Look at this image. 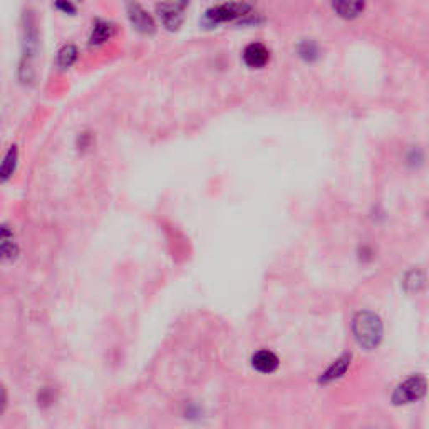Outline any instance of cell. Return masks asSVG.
<instances>
[{
  "label": "cell",
  "instance_id": "obj_1",
  "mask_svg": "<svg viewBox=\"0 0 429 429\" xmlns=\"http://www.w3.org/2000/svg\"><path fill=\"white\" fill-rule=\"evenodd\" d=\"M352 334L360 347L372 351L381 344L384 329H382V322L378 314L371 312V310H360L352 318Z\"/></svg>",
  "mask_w": 429,
  "mask_h": 429
},
{
  "label": "cell",
  "instance_id": "obj_2",
  "mask_svg": "<svg viewBox=\"0 0 429 429\" xmlns=\"http://www.w3.org/2000/svg\"><path fill=\"white\" fill-rule=\"evenodd\" d=\"M426 389L428 381L424 375H411L396 387L393 393V402L397 406L411 404V402L419 401L426 394Z\"/></svg>",
  "mask_w": 429,
  "mask_h": 429
},
{
  "label": "cell",
  "instance_id": "obj_3",
  "mask_svg": "<svg viewBox=\"0 0 429 429\" xmlns=\"http://www.w3.org/2000/svg\"><path fill=\"white\" fill-rule=\"evenodd\" d=\"M253 15V7L250 3H222V5L211 7L207 10V19L211 24H218V22L235 21V19H244Z\"/></svg>",
  "mask_w": 429,
  "mask_h": 429
},
{
  "label": "cell",
  "instance_id": "obj_4",
  "mask_svg": "<svg viewBox=\"0 0 429 429\" xmlns=\"http://www.w3.org/2000/svg\"><path fill=\"white\" fill-rule=\"evenodd\" d=\"M186 3H159L156 7L159 19L168 29H178L183 22Z\"/></svg>",
  "mask_w": 429,
  "mask_h": 429
},
{
  "label": "cell",
  "instance_id": "obj_5",
  "mask_svg": "<svg viewBox=\"0 0 429 429\" xmlns=\"http://www.w3.org/2000/svg\"><path fill=\"white\" fill-rule=\"evenodd\" d=\"M128 15L129 21L132 22L136 29L143 34H151L154 32V22L151 19V15L143 9L139 3H129L128 5Z\"/></svg>",
  "mask_w": 429,
  "mask_h": 429
},
{
  "label": "cell",
  "instance_id": "obj_6",
  "mask_svg": "<svg viewBox=\"0 0 429 429\" xmlns=\"http://www.w3.org/2000/svg\"><path fill=\"white\" fill-rule=\"evenodd\" d=\"M244 60L248 67H264L270 60V51L264 44H248L244 51Z\"/></svg>",
  "mask_w": 429,
  "mask_h": 429
},
{
  "label": "cell",
  "instance_id": "obj_7",
  "mask_svg": "<svg viewBox=\"0 0 429 429\" xmlns=\"http://www.w3.org/2000/svg\"><path fill=\"white\" fill-rule=\"evenodd\" d=\"M279 364H280L279 358H277L272 351H267V349L255 352L252 358L253 369L262 372V374H272V372L279 369Z\"/></svg>",
  "mask_w": 429,
  "mask_h": 429
},
{
  "label": "cell",
  "instance_id": "obj_8",
  "mask_svg": "<svg viewBox=\"0 0 429 429\" xmlns=\"http://www.w3.org/2000/svg\"><path fill=\"white\" fill-rule=\"evenodd\" d=\"M349 366H351V356L345 354L340 359H337L336 362H334L332 366H330L329 369L322 374L321 382H330V381H336V379L343 378V375L345 374V371L349 369Z\"/></svg>",
  "mask_w": 429,
  "mask_h": 429
},
{
  "label": "cell",
  "instance_id": "obj_9",
  "mask_svg": "<svg viewBox=\"0 0 429 429\" xmlns=\"http://www.w3.org/2000/svg\"><path fill=\"white\" fill-rule=\"evenodd\" d=\"M113 32H115L113 24H109V22H106V21H96L93 25V32H91V39H89L91 44L100 45L102 43H106V40L113 36Z\"/></svg>",
  "mask_w": 429,
  "mask_h": 429
},
{
  "label": "cell",
  "instance_id": "obj_10",
  "mask_svg": "<svg viewBox=\"0 0 429 429\" xmlns=\"http://www.w3.org/2000/svg\"><path fill=\"white\" fill-rule=\"evenodd\" d=\"M17 158H19L17 148L12 146L7 151V154L3 156L2 165H0V181H7L12 176L15 172V166H17Z\"/></svg>",
  "mask_w": 429,
  "mask_h": 429
},
{
  "label": "cell",
  "instance_id": "obj_11",
  "mask_svg": "<svg viewBox=\"0 0 429 429\" xmlns=\"http://www.w3.org/2000/svg\"><path fill=\"white\" fill-rule=\"evenodd\" d=\"M332 9L336 10L340 17L354 19L362 14L364 3L362 2H339V3H334Z\"/></svg>",
  "mask_w": 429,
  "mask_h": 429
},
{
  "label": "cell",
  "instance_id": "obj_12",
  "mask_svg": "<svg viewBox=\"0 0 429 429\" xmlns=\"http://www.w3.org/2000/svg\"><path fill=\"white\" fill-rule=\"evenodd\" d=\"M76 59H78V49H76L72 44L64 45L58 54L59 66L64 67V69H66V67H71L72 64L76 62Z\"/></svg>",
  "mask_w": 429,
  "mask_h": 429
},
{
  "label": "cell",
  "instance_id": "obj_13",
  "mask_svg": "<svg viewBox=\"0 0 429 429\" xmlns=\"http://www.w3.org/2000/svg\"><path fill=\"white\" fill-rule=\"evenodd\" d=\"M424 282H426V279H424V273L419 272V270H413V272H409L408 275H406L404 287L411 292H419L421 288L424 287Z\"/></svg>",
  "mask_w": 429,
  "mask_h": 429
},
{
  "label": "cell",
  "instance_id": "obj_14",
  "mask_svg": "<svg viewBox=\"0 0 429 429\" xmlns=\"http://www.w3.org/2000/svg\"><path fill=\"white\" fill-rule=\"evenodd\" d=\"M299 54H301L303 59L312 60L317 58V45H315L312 40H305V43L299 45Z\"/></svg>",
  "mask_w": 429,
  "mask_h": 429
},
{
  "label": "cell",
  "instance_id": "obj_15",
  "mask_svg": "<svg viewBox=\"0 0 429 429\" xmlns=\"http://www.w3.org/2000/svg\"><path fill=\"white\" fill-rule=\"evenodd\" d=\"M19 248L12 242H2L0 244V260H12L17 255Z\"/></svg>",
  "mask_w": 429,
  "mask_h": 429
},
{
  "label": "cell",
  "instance_id": "obj_16",
  "mask_svg": "<svg viewBox=\"0 0 429 429\" xmlns=\"http://www.w3.org/2000/svg\"><path fill=\"white\" fill-rule=\"evenodd\" d=\"M7 404H9V396H7L5 387L0 384V416H2L3 413H5Z\"/></svg>",
  "mask_w": 429,
  "mask_h": 429
},
{
  "label": "cell",
  "instance_id": "obj_17",
  "mask_svg": "<svg viewBox=\"0 0 429 429\" xmlns=\"http://www.w3.org/2000/svg\"><path fill=\"white\" fill-rule=\"evenodd\" d=\"M10 235H12V231L7 229V227H0V242H3Z\"/></svg>",
  "mask_w": 429,
  "mask_h": 429
},
{
  "label": "cell",
  "instance_id": "obj_18",
  "mask_svg": "<svg viewBox=\"0 0 429 429\" xmlns=\"http://www.w3.org/2000/svg\"><path fill=\"white\" fill-rule=\"evenodd\" d=\"M58 7L59 9H62V10H69V12H76V7L72 5V3H58Z\"/></svg>",
  "mask_w": 429,
  "mask_h": 429
}]
</instances>
